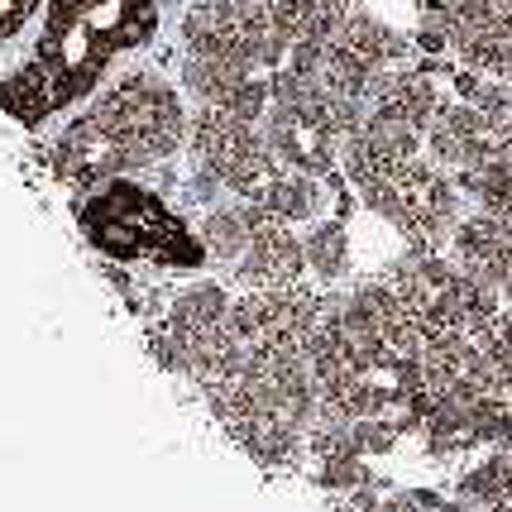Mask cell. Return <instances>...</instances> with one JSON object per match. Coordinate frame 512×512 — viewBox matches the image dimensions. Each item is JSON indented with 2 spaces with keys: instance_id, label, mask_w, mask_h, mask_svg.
Wrapping results in <instances>:
<instances>
[{
  "instance_id": "12",
  "label": "cell",
  "mask_w": 512,
  "mask_h": 512,
  "mask_svg": "<svg viewBox=\"0 0 512 512\" xmlns=\"http://www.w3.org/2000/svg\"><path fill=\"white\" fill-rule=\"evenodd\" d=\"M383 512H422L417 503H407V498H393V503H383Z\"/></svg>"
},
{
  "instance_id": "5",
  "label": "cell",
  "mask_w": 512,
  "mask_h": 512,
  "mask_svg": "<svg viewBox=\"0 0 512 512\" xmlns=\"http://www.w3.org/2000/svg\"><path fill=\"white\" fill-rule=\"evenodd\" d=\"M364 201L398 225L417 249H441L460 225L455 221V187L422 158L402 163L393 178L364 187Z\"/></svg>"
},
{
  "instance_id": "3",
  "label": "cell",
  "mask_w": 512,
  "mask_h": 512,
  "mask_svg": "<svg viewBox=\"0 0 512 512\" xmlns=\"http://www.w3.org/2000/svg\"><path fill=\"white\" fill-rule=\"evenodd\" d=\"M77 230L101 254V268H125L154 292L197 278L211 264L197 225L134 173L87 187L77 197Z\"/></svg>"
},
{
  "instance_id": "9",
  "label": "cell",
  "mask_w": 512,
  "mask_h": 512,
  "mask_svg": "<svg viewBox=\"0 0 512 512\" xmlns=\"http://www.w3.org/2000/svg\"><path fill=\"white\" fill-rule=\"evenodd\" d=\"M436 91L426 77H412V72H402V77H388V82H374V115H388V120H398L407 130H426L431 120H436Z\"/></svg>"
},
{
  "instance_id": "6",
  "label": "cell",
  "mask_w": 512,
  "mask_h": 512,
  "mask_svg": "<svg viewBox=\"0 0 512 512\" xmlns=\"http://www.w3.org/2000/svg\"><path fill=\"white\" fill-rule=\"evenodd\" d=\"M307 278V240L278 216H259L254 235H249L245 259L235 264L230 283L235 292H264V288H288Z\"/></svg>"
},
{
  "instance_id": "2",
  "label": "cell",
  "mask_w": 512,
  "mask_h": 512,
  "mask_svg": "<svg viewBox=\"0 0 512 512\" xmlns=\"http://www.w3.org/2000/svg\"><path fill=\"white\" fill-rule=\"evenodd\" d=\"M187 130L192 115L182 106V91L154 67H134L96 91L77 120H67L63 134L48 144V163L67 187L87 192L106 178L144 173L173 158L187 144Z\"/></svg>"
},
{
  "instance_id": "4",
  "label": "cell",
  "mask_w": 512,
  "mask_h": 512,
  "mask_svg": "<svg viewBox=\"0 0 512 512\" xmlns=\"http://www.w3.org/2000/svg\"><path fill=\"white\" fill-rule=\"evenodd\" d=\"M187 149H192V163H197L201 173L216 178L235 197H254L278 173V158L268 149V134H259L254 120H240V115L221 111V106L192 111Z\"/></svg>"
},
{
  "instance_id": "1",
  "label": "cell",
  "mask_w": 512,
  "mask_h": 512,
  "mask_svg": "<svg viewBox=\"0 0 512 512\" xmlns=\"http://www.w3.org/2000/svg\"><path fill=\"white\" fill-rule=\"evenodd\" d=\"M158 0H48L24 63L0 77V111L39 130L111 77L120 53L154 39Z\"/></svg>"
},
{
  "instance_id": "8",
  "label": "cell",
  "mask_w": 512,
  "mask_h": 512,
  "mask_svg": "<svg viewBox=\"0 0 512 512\" xmlns=\"http://www.w3.org/2000/svg\"><path fill=\"white\" fill-rule=\"evenodd\" d=\"M249 201H259L268 216H278V221L307 225L321 216V182H316V173H302V168H283V163H278V173Z\"/></svg>"
},
{
  "instance_id": "10",
  "label": "cell",
  "mask_w": 512,
  "mask_h": 512,
  "mask_svg": "<svg viewBox=\"0 0 512 512\" xmlns=\"http://www.w3.org/2000/svg\"><path fill=\"white\" fill-rule=\"evenodd\" d=\"M307 240V273H316L321 283H335L345 264H350V240H345V225L335 221H316L312 235H302Z\"/></svg>"
},
{
  "instance_id": "7",
  "label": "cell",
  "mask_w": 512,
  "mask_h": 512,
  "mask_svg": "<svg viewBox=\"0 0 512 512\" xmlns=\"http://www.w3.org/2000/svg\"><path fill=\"white\" fill-rule=\"evenodd\" d=\"M493 125L489 115L479 111V106H446V111H436V120L426 125V144H431V158L436 163H450V168H474L479 158L489 154L493 144Z\"/></svg>"
},
{
  "instance_id": "11",
  "label": "cell",
  "mask_w": 512,
  "mask_h": 512,
  "mask_svg": "<svg viewBox=\"0 0 512 512\" xmlns=\"http://www.w3.org/2000/svg\"><path fill=\"white\" fill-rule=\"evenodd\" d=\"M48 0H0V53L15 44H34Z\"/></svg>"
}]
</instances>
